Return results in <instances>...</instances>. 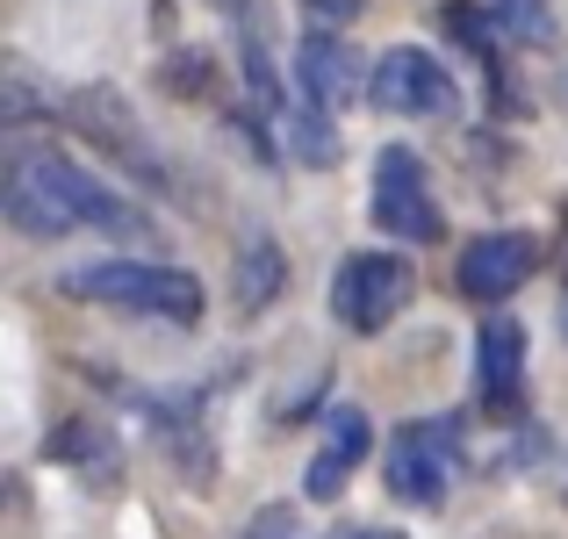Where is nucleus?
<instances>
[{"label": "nucleus", "mask_w": 568, "mask_h": 539, "mask_svg": "<svg viewBox=\"0 0 568 539\" xmlns=\"http://www.w3.org/2000/svg\"><path fill=\"white\" fill-rule=\"evenodd\" d=\"M0 216L22 237H72V231H109V237H159L130 194H115L101 173L51 144H22L14 166L0 173Z\"/></svg>", "instance_id": "f257e3e1"}, {"label": "nucleus", "mask_w": 568, "mask_h": 539, "mask_svg": "<svg viewBox=\"0 0 568 539\" xmlns=\"http://www.w3.org/2000/svg\"><path fill=\"white\" fill-rule=\"evenodd\" d=\"M58 288L72 303H101V309H130V317H166L194 324L202 317V281L187 266H159V260H94L58 274Z\"/></svg>", "instance_id": "f03ea898"}, {"label": "nucleus", "mask_w": 568, "mask_h": 539, "mask_svg": "<svg viewBox=\"0 0 568 539\" xmlns=\"http://www.w3.org/2000/svg\"><path fill=\"white\" fill-rule=\"evenodd\" d=\"M410 288H417L410 260H396V252H346L332 274V317L346 332H388L403 317V303H410Z\"/></svg>", "instance_id": "7ed1b4c3"}, {"label": "nucleus", "mask_w": 568, "mask_h": 539, "mask_svg": "<svg viewBox=\"0 0 568 539\" xmlns=\"http://www.w3.org/2000/svg\"><path fill=\"white\" fill-rule=\"evenodd\" d=\"M460 468V425L454 417H417V425H403L396 439H388V497L417 504V511H432V504H446V482H454Z\"/></svg>", "instance_id": "20e7f679"}, {"label": "nucleus", "mask_w": 568, "mask_h": 539, "mask_svg": "<svg viewBox=\"0 0 568 539\" xmlns=\"http://www.w3.org/2000/svg\"><path fill=\"white\" fill-rule=\"evenodd\" d=\"M375 231L410 237V245H432V237L446 231L432 173L410 144H382V159H375Z\"/></svg>", "instance_id": "39448f33"}, {"label": "nucleus", "mask_w": 568, "mask_h": 539, "mask_svg": "<svg viewBox=\"0 0 568 539\" xmlns=\"http://www.w3.org/2000/svg\"><path fill=\"white\" fill-rule=\"evenodd\" d=\"M367 101H375L382 115H446L454 109V80H446V65L432 51L396 43V51H382L375 72H367Z\"/></svg>", "instance_id": "423d86ee"}, {"label": "nucleus", "mask_w": 568, "mask_h": 539, "mask_svg": "<svg viewBox=\"0 0 568 539\" xmlns=\"http://www.w3.org/2000/svg\"><path fill=\"white\" fill-rule=\"evenodd\" d=\"M532 266H540V245H532L526 231H483L468 252H460L454 281H460V295H475V303H504V295L526 288Z\"/></svg>", "instance_id": "0eeeda50"}, {"label": "nucleus", "mask_w": 568, "mask_h": 539, "mask_svg": "<svg viewBox=\"0 0 568 539\" xmlns=\"http://www.w3.org/2000/svg\"><path fill=\"white\" fill-rule=\"evenodd\" d=\"M475 388H483V410L511 417L526 396V332L511 317H489L475 332Z\"/></svg>", "instance_id": "6e6552de"}, {"label": "nucleus", "mask_w": 568, "mask_h": 539, "mask_svg": "<svg viewBox=\"0 0 568 539\" xmlns=\"http://www.w3.org/2000/svg\"><path fill=\"white\" fill-rule=\"evenodd\" d=\"M367 446H375V425H367V410H361V403H338V410L324 417V446H317V460H310L303 489H310L317 504H332L338 489H346V475L367 460Z\"/></svg>", "instance_id": "1a4fd4ad"}, {"label": "nucleus", "mask_w": 568, "mask_h": 539, "mask_svg": "<svg viewBox=\"0 0 568 539\" xmlns=\"http://www.w3.org/2000/svg\"><path fill=\"white\" fill-rule=\"evenodd\" d=\"M295 94H310V101H324V109H338V101H353L361 94V65H353V51L338 37H303L295 43Z\"/></svg>", "instance_id": "9d476101"}, {"label": "nucleus", "mask_w": 568, "mask_h": 539, "mask_svg": "<svg viewBox=\"0 0 568 539\" xmlns=\"http://www.w3.org/2000/svg\"><path fill=\"white\" fill-rule=\"evenodd\" d=\"M281 281H288L281 245H274L266 231H252L245 245H237V260H231V303H237V317H260V309H274Z\"/></svg>", "instance_id": "9b49d317"}, {"label": "nucleus", "mask_w": 568, "mask_h": 539, "mask_svg": "<svg viewBox=\"0 0 568 539\" xmlns=\"http://www.w3.org/2000/svg\"><path fill=\"white\" fill-rule=\"evenodd\" d=\"M29 123H51V115H43V94H37V80H29V72H0V173L14 166V152H22V130Z\"/></svg>", "instance_id": "f8f14e48"}, {"label": "nucleus", "mask_w": 568, "mask_h": 539, "mask_svg": "<svg viewBox=\"0 0 568 539\" xmlns=\"http://www.w3.org/2000/svg\"><path fill=\"white\" fill-rule=\"evenodd\" d=\"M288 138H295V159H303V166H332V159H338V138H332V109H324V101H310V94H295Z\"/></svg>", "instance_id": "ddd939ff"}, {"label": "nucleus", "mask_w": 568, "mask_h": 539, "mask_svg": "<svg viewBox=\"0 0 568 539\" xmlns=\"http://www.w3.org/2000/svg\"><path fill=\"white\" fill-rule=\"evenodd\" d=\"M51 454L72 460V468H87V475H101V468L115 460V439H109L101 425H65V431L51 439Z\"/></svg>", "instance_id": "4468645a"}, {"label": "nucleus", "mask_w": 568, "mask_h": 539, "mask_svg": "<svg viewBox=\"0 0 568 539\" xmlns=\"http://www.w3.org/2000/svg\"><path fill=\"white\" fill-rule=\"evenodd\" d=\"M497 22L511 29V37H526V43H547V37H555V22H547L540 0H497Z\"/></svg>", "instance_id": "2eb2a0df"}, {"label": "nucleus", "mask_w": 568, "mask_h": 539, "mask_svg": "<svg viewBox=\"0 0 568 539\" xmlns=\"http://www.w3.org/2000/svg\"><path fill=\"white\" fill-rule=\"evenodd\" d=\"M245 539H310L303 518H295V504H266V511H252Z\"/></svg>", "instance_id": "dca6fc26"}, {"label": "nucleus", "mask_w": 568, "mask_h": 539, "mask_svg": "<svg viewBox=\"0 0 568 539\" xmlns=\"http://www.w3.org/2000/svg\"><path fill=\"white\" fill-rule=\"evenodd\" d=\"M310 14H317V22H353V14L367 8V0H303Z\"/></svg>", "instance_id": "f3484780"}, {"label": "nucleus", "mask_w": 568, "mask_h": 539, "mask_svg": "<svg viewBox=\"0 0 568 539\" xmlns=\"http://www.w3.org/2000/svg\"><path fill=\"white\" fill-rule=\"evenodd\" d=\"M338 539H403V532H388V526H346Z\"/></svg>", "instance_id": "a211bd4d"}, {"label": "nucleus", "mask_w": 568, "mask_h": 539, "mask_svg": "<svg viewBox=\"0 0 568 539\" xmlns=\"http://www.w3.org/2000/svg\"><path fill=\"white\" fill-rule=\"evenodd\" d=\"M561 274H568V216H561Z\"/></svg>", "instance_id": "6ab92c4d"}, {"label": "nucleus", "mask_w": 568, "mask_h": 539, "mask_svg": "<svg viewBox=\"0 0 568 539\" xmlns=\"http://www.w3.org/2000/svg\"><path fill=\"white\" fill-rule=\"evenodd\" d=\"M561 332H568V303H561Z\"/></svg>", "instance_id": "aec40b11"}]
</instances>
